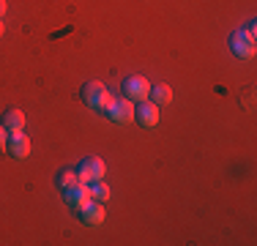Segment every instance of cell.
I'll return each mask as SVG.
<instances>
[{
	"label": "cell",
	"mask_w": 257,
	"mask_h": 246,
	"mask_svg": "<svg viewBox=\"0 0 257 246\" xmlns=\"http://www.w3.org/2000/svg\"><path fill=\"white\" fill-rule=\"evenodd\" d=\"M230 49H232V55H235V58H241V60L254 58V52H257L254 25H246V28L232 30V36H230Z\"/></svg>",
	"instance_id": "1"
},
{
	"label": "cell",
	"mask_w": 257,
	"mask_h": 246,
	"mask_svg": "<svg viewBox=\"0 0 257 246\" xmlns=\"http://www.w3.org/2000/svg\"><path fill=\"white\" fill-rule=\"evenodd\" d=\"M82 101L88 104L90 109H96V112L104 115L107 107L112 104V93H109L101 82H85L82 85Z\"/></svg>",
	"instance_id": "2"
},
{
	"label": "cell",
	"mask_w": 257,
	"mask_h": 246,
	"mask_svg": "<svg viewBox=\"0 0 257 246\" xmlns=\"http://www.w3.org/2000/svg\"><path fill=\"white\" fill-rule=\"evenodd\" d=\"M77 175L82 183H96V181H104V175H107V164H104V159L99 156H88L82 159V162L77 164Z\"/></svg>",
	"instance_id": "3"
},
{
	"label": "cell",
	"mask_w": 257,
	"mask_h": 246,
	"mask_svg": "<svg viewBox=\"0 0 257 246\" xmlns=\"http://www.w3.org/2000/svg\"><path fill=\"white\" fill-rule=\"evenodd\" d=\"M123 96L132 98V101H145L151 96V82L143 74H132V77L123 79Z\"/></svg>",
	"instance_id": "4"
},
{
	"label": "cell",
	"mask_w": 257,
	"mask_h": 246,
	"mask_svg": "<svg viewBox=\"0 0 257 246\" xmlns=\"http://www.w3.org/2000/svg\"><path fill=\"white\" fill-rule=\"evenodd\" d=\"M104 115H107L112 123H128L134 118V101H132V98H126V96L123 98H112V104L107 107V112H104Z\"/></svg>",
	"instance_id": "5"
},
{
	"label": "cell",
	"mask_w": 257,
	"mask_h": 246,
	"mask_svg": "<svg viewBox=\"0 0 257 246\" xmlns=\"http://www.w3.org/2000/svg\"><path fill=\"white\" fill-rule=\"evenodd\" d=\"M6 151H9L14 159H28L30 156V137L25 134V129H20V132H9Z\"/></svg>",
	"instance_id": "6"
},
{
	"label": "cell",
	"mask_w": 257,
	"mask_h": 246,
	"mask_svg": "<svg viewBox=\"0 0 257 246\" xmlns=\"http://www.w3.org/2000/svg\"><path fill=\"white\" fill-rule=\"evenodd\" d=\"M134 120L140 123L143 129H154L159 126V107L154 101H137V107H134Z\"/></svg>",
	"instance_id": "7"
},
{
	"label": "cell",
	"mask_w": 257,
	"mask_h": 246,
	"mask_svg": "<svg viewBox=\"0 0 257 246\" xmlns=\"http://www.w3.org/2000/svg\"><path fill=\"white\" fill-rule=\"evenodd\" d=\"M79 219H82V224L85 227H99L101 221H104V202H96V200H90L85 208H79Z\"/></svg>",
	"instance_id": "8"
},
{
	"label": "cell",
	"mask_w": 257,
	"mask_h": 246,
	"mask_svg": "<svg viewBox=\"0 0 257 246\" xmlns=\"http://www.w3.org/2000/svg\"><path fill=\"white\" fill-rule=\"evenodd\" d=\"M63 194H66V205L74 208V211H79V208H85L90 202V186L88 183H77L74 189H69V192H63Z\"/></svg>",
	"instance_id": "9"
},
{
	"label": "cell",
	"mask_w": 257,
	"mask_h": 246,
	"mask_svg": "<svg viewBox=\"0 0 257 246\" xmlns=\"http://www.w3.org/2000/svg\"><path fill=\"white\" fill-rule=\"evenodd\" d=\"M148 101H154L156 107H167V104L173 101V88H170V85H164V82L151 85V96H148Z\"/></svg>",
	"instance_id": "10"
},
{
	"label": "cell",
	"mask_w": 257,
	"mask_h": 246,
	"mask_svg": "<svg viewBox=\"0 0 257 246\" xmlns=\"http://www.w3.org/2000/svg\"><path fill=\"white\" fill-rule=\"evenodd\" d=\"M0 123H3L6 132H20V129H25V112L22 109H6Z\"/></svg>",
	"instance_id": "11"
},
{
	"label": "cell",
	"mask_w": 257,
	"mask_h": 246,
	"mask_svg": "<svg viewBox=\"0 0 257 246\" xmlns=\"http://www.w3.org/2000/svg\"><path fill=\"white\" fill-rule=\"evenodd\" d=\"M77 183H82L79 181V175H77V170H63L58 175V186L63 189V192H69V189H74Z\"/></svg>",
	"instance_id": "12"
},
{
	"label": "cell",
	"mask_w": 257,
	"mask_h": 246,
	"mask_svg": "<svg viewBox=\"0 0 257 246\" xmlns=\"http://www.w3.org/2000/svg\"><path fill=\"white\" fill-rule=\"evenodd\" d=\"M90 200H96V202H109V186L104 181H96V183H90Z\"/></svg>",
	"instance_id": "13"
},
{
	"label": "cell",
	"mask_w": 257,
	"mask_h": 246,
	"mask_svg": "<svg viewBox=\"0 0 257 246\" xmlns=\"http://www.w3.org/2000/svg\"><path fill=\"white\" fill-rule=\"evenodd\" d=\"M6 140H9V132H6L3 123H0V148H6Z\"/></svg>",
	"instance_id": "14"
},
{
	"label": "cell",
	"mask_w": 257,
	"mask_h": 246,
	"mask_svg": "<svg viewBox=\"0 0 257 246\" xmlns=\"http://www.w3.org/2000/svg\"><path fill=\"white\" fill-rule=\"evenodd\" d=\"M6 9H9V6H6V0H0V20L6 17Z\"/></svg>",
	"instance_id": "15"
},
{
	"label": "cell",
	"mask_w": 257,
	"mask_h": 246,
	"mask_svg": "<svg viewBox=\"0 0 257 246\" xmlns=\"http://www.w3.org/2000/svg\"><path fill=\"white\" fill-rule=\"evenodd\" d=\"M6 33V25H3V20H0V36H3Z\"/></svg>",
	"instance_id": "16"
}]
</instances>
